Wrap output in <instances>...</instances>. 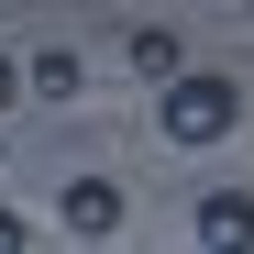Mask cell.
<instances>
[{"instance_id":"4","label":"cell","mask_w":254,"mask_h":254,"mask_svg":"<svg viewBox=\"0 0 254 254\" xmlns=\"http://www.w3.org/2000/svg\"><path fill=\"white\" fill-rule=\"evenodd\" d=\"M22 89H33V100H77V89H89V66H77L66 45H45V56L22 66Z\"/></svg>"},{"instance_id":"2","label":"cell","mask_w":254,"mask_h":254,"mask_svg":"<svg viewBox=\"0 0 254 254\" xmlns=\"http://www.w3.org/2000/svg\"><path fill=\"white\" fill-rule=\"evenodd\" d=\"M56 210H66V232H77V243H111V232H122V188H111V177H66Z\"/></svg>"},{"instance_id":"3","label":"cell","mask_w":254,"mask_h":254,"mask_svg":"<svg viewBox=\"0 0 254 254\" xmlns=\"http://www.w3.org/2000/svg\"><path fill=\"white\" fill-rule=\"evenodd\" d=\"M199 243L210 254H254V188H210L199 199Z\"/></svg>"},{"instance_id":"1","label":"cell","mask_w":254,"mask_h":254,"mask_svg":"<svg viewBox=\"0 0 254 254\" xmlns=\"http://www.w3.org/2000/svg\"><path fill=\"white\" fill-rule=\"evenodd\" d=\"M155 122H166V144H221L232 122H243V89L232 77H177V89H155Z\"/></svg>"},{"instance_id":"6","label":"cell","mask_w":254,"mask_h":254,"mask_svg":"<svg viewBox=\"0 0 254 254\" xmlns=\"http://www.w3.org/2000/svg\"><path fill=\"white\" fill-rule=\"evenodd\" d=\"M0 254H33V221H22V210H0Z\"/></svg>"},{"instance_id":"7","label":"cell","mask_w":254,"mask_h":254,"mask_svg":"<svg viewBox=\"0 0 254 254\" xmlns=\"http://www.w3.org/2000/svg\"><path fill=\"white\" fill-rule=\"evenodd\" d=\"M11 100H22V66H11V56H0V111H11Z\"/></svg>"},{"instance_id":"5","label":"cell","mask_w":254,"mask_h":254,"mask_svg":"<svg viewBox=\"0 0 254 254\" xmlns=\"http://www.w3.org/2000/svg\"><path fill=\"white\" fill-rule=\"evenodd\" d=\"M133 77H155V89H177V77H188V56H177V33H166V22L133 33Z\"/></svg>"},{"instance_id":"8","label":"cell","mask_w":254,"mask_h":254,"mask_svg":"<svg viewBox=\"0 0 254 254\" xmlns=\"http://www.w3.org/2000/svg\"><path fill=\"white\" fill-rule=\"evenodd\" d=\"M77 254H100V243H77Z\"/></svg>"}]
</instances>
